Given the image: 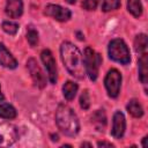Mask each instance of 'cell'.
<instances>
[{
  "label": "cell",
  "mask_w": 148,
  "mask_h": 148,
  "mask_svg": "<svg viewBox=\"0 0 148 148\" xmlns=\"http://www.w3.org/2000/svg\"><path fill=\"white\" fill-rule=\"evenodd\" d=\"M27 67H28V69L30 72V75L34 80V83L40 89L44 88L45 84H46V77H45L43 71L40 69L39 65L37 64V61L34 58H30L27 61Z\"/></svg>",
  "instance_id": "cell-7"
},
{
  "label": "cell",
  "mask_w": 148,
  "mask_h": 148,
  "mask_svg": "<svg viewBox=\"0 0 148 148\" xmlns=\"http://www.w3.org/2000/svg\"><path fill=\"white\" fill-rule=\"evenodd\" d=\"M66 1H67L68 3H75V1H76V0H66Z\"/></svg>",
  "instance_id": "cell-31"
},
{
  "label": "cell",
  "mask_w": 148,
  "mask_h": 148,
  "mask_svg": "<svg viewBox=\"0 0 148 148\" xmlns=\"http://www.w3.org/2000/svg\"><path fill=\"white\" fill-rule=\"evenodd\" d=\"M44 13H45V15L51 16L54 20L60 21V22H64V21L69 20L71 18V15H72V13H71L69 9L64 8L61 6H58V5H47L45 7Z\"/></svg>",
  "instance_id": "cell-9"
},
{
  "label": "cell",
  "mask_w": 148,
  "mask_h": 148,
  "mask_svg": "<svg viewBox=\"0 0 148 148\" xmlns=\"http://www.w3.org/2000/svg\"><path fill=\"white\" fill-rule=\"evenodd\" d=\"M3 101V95L1 94V90H0V102H2Z\"/></svg>",
  "instance_id": "cell-30"
},
{
  "label": "cell",
  "mask_w": 148,
  "mask_h": 148,
  "mask_svg": "<svg viewBox=\"0 0 148 148\" xmlns=\"http://www.w3.org/2000/svg\"><path fill=\"white\" fill-rule=\"evenodd\" d=\"M76 91H77V84L72 82V81H67L62 86V92H64V96L67 101H72L75 97Z\"/></svg>",
  "instance_id": "cell-15"
},
{
  "label": "cell",
  "mask_w": 148,
  "mask_h": 148,
  "mask_svg": "<svg viewBox=\"0 0 148 148\" xmlns=\"http://www.w3.org/2000/svg\"><path fill=\"white\" fill-rule=\"evenodd\" d=\"M126 108H127L128 113L132 114V116L135 117V118H140V117H142V114H143V109H142L141 104H140L136 99H131V101L128 102V104H127Z\"/></svg>",
  "instance_id": "cell-16"
},
{
  "label": "cell",
  "mask_w": 148,
  "mask_h": 148,
  "mask_svg": "<svg viewBox=\"0 0 148 148\" xmlns=\"http://www.w3.org/2000/svg\"><path fill=\"white\" fill-rule=\"evenodd\" d=\"M2 29H3L5 32H7L9 35H15L17 32V30H18V25L16 23H14V22L6 21V22L2 23Z\"/></svg>",
  "instance_id": "cell-22"
},
{
  "label": "cell",
  "mask_w": 148,
  "mask_h": 148,
  "mask_svg": "<svg viewBox=\"0 0 148 148\" xmlns=\"http://www.w3.org/2000/svg\"><path fill=\"white\" fill-rule=\"evenodd\" d=\"M97 3H98V0H84L82 3V7L86 10H94L97 7Z\"/></svg>",
  "instance_id": "cell-24"
},
{
  "label": "cell",
  "mask_w": 148,
  "mask_h": 148,
  "mask_svg": "<svg viewBox=\"0 0 148 148\" xmlns=\"http://www.w3.org/2000/svg\"><path fill=\"white\" fill-rule=\"evenodd\" d=\"M76 35H77V36H79V37H77V38H79V39H80V40H83V39H84V37H83V36H82V35H81V32H77V34H76Z\"/></svg>",
  "instance_id": "cell-27"
},
{
  "label": "cell",
  "mask_w": 148,
  "mask_h": 148,
  "mask_svg": "<svg viewBox=\"0 0 148 148\" xmlns=\"http://www.w3.org/2000/svg\"><path fill=\"white\" fill-rule=\"evenodd\" d=\"M109 57L123 65H127L131 61L130 50L123 39H113L109 44Z\"/></svg>",
  "instance_id": "cell-3"
},
{
  "label": "cell",
  "mask_w": 148,
  "mask_h": 148,
  "mask_svg": "<svg viewBox=\"0 0 148 148\" xmlns=\"http://www.w3.org/2000/svg\"><path fill=\"white\" fill-rule=\"evenodd\" d=\"M127 9L135 17H139L142 14V6L140 0H127Z\"/></svg>",
  "instance_id": "cell-19"
},
{
  "label": "cell",
  "mask_w": 148,
  "mask_h": 148,
  "mask_svg": "<svg viewBox=\"0 0 148 148\" xmlns=\"http://www.w3.org/2000/svg\"><path fill=\"white\" fill-rule=\"evenodd\" d=\"M125 127H126L125 117L120 111H117L113 116V124H112V131H111L112 136L116 139H120L124 135Z\"/></svg>",
  "instance_id": "cell-10"
},
{
  "label": "cell",
  "mask_w": 148,
  "mask_h": 148,
  "mask_svg": "<svg viewBox=\"0 0 148 148\" xmlns=\"http://www.w3.org/2000/svg\"><path fill=\"white\" fill-rule=\"evenodd\" d=\"M104 83H105V88L108 90L109 96L116 98L119 95V89H120V83H121V74L114 68L110 69L105 76Z\"/></svg>",
  "instance_id": "cell-5"
},
{
  "label": "cell",
  "mask_w": 148,
  "mask_h": 148,
  "mask_svg": "<svg viewBox=\"0 0 148 148\" xmlns=\"http://www.w3.org/2000/svg\"><path fill=\"white\" fill-rule=\"evenodd\" d=\"M83 64H84L86 73L88 74L89 79L91 81H95L97 79V75H98L99 65L102 64V57H101V54L96 53L91 47H86Z\"/></svg>",
  "instance_id": "cell-4"
},
{
  "label": "cell",
  "mask_w": 148,
  "mask_h": 148,
  "mask_svg": "<svg viewBox=\"0 0 148 148\" xmlns=\"http://www.w3.org/2000/svg\"><path fill=\"white\" fill-rule=\"evenodd\" d=\"M148 46V40H147V36L145 34H140L135 37L134 40V50L139 53H145Z\"/></svg>",
  "instance_id": "cell-17"
},
{
  "label": "cell",
  "mask_w": 148,
  "mask_h": 148,
  "mask_svg": "<svg viewBox=\"0 0 148 148\" xmlns=\"http://www.w3.org/2000/svg\"><path fill=\"white\" fill-rule=\"evenodd\" d=\"M51 138H52V141H58L59 140V138H58L57 134H51Z\"/></svg>",
  "instance_id": "cell-26"
},
{
  "label": "cell",
  "mask_w": 148,
  "mask_h": 148,
  "mask_svg": "<svg viewBox=\"0 0 148 148\" xmlns=\"http://www.w3.org/2000/svg\"><path fill=\"white\" fill-rule=\"evenodd\" d=\"M138 64H139V77H140V81L143 84H146L147 80H148V54L146 52L141 53Z\"/></svg>",
  "instance_id": "cell-13"
},
{
  "label": "cell",
  "mask_w": 148,
  "mask_h": 148,
  "mask_svg": "<svg viewBox=\"0 0 148 148\" xmlns=\"http://www.w3.org/2000/svg\"><path fill=\"white\" fill-rule=\"evenodd\" d=\"M91 123L96 127L97 131L103 132L106 125V117L103 110H97L92 116H91Z\"/></svg>",
  "instance_id": "cell-14"
},
{
  "label": "cell",
  "mask_w": 148,
  "mask_h": 148,
  "mask_svg": "<svg viewBox=\"0 0 148 148\" xmlns=\"http://www.w3.org/2000/svg\"><path fill=\"white\" fill-rule=\"evenodd\" d=\"M119 7H120V0H103L102 10L110 12V10H114Z\"/></svg>",
  "instance_id": "cell-20"
},
{
  "label": "cell",
  "mask_w": 148,
  "mask_h": 148,
  "mask_svg": "<svg viewBox=\"0 0 148 148\" xmlns=\"http://www.w3.org/2000/svg\"><path fill=\"white\" fill-rule=\"evenodd\" d=\"M0 64L3 67L7 68H16L17 66V61L16 59L10 54V52L5 47V45L2 43H0Z\"/></svg>",
  "instance_id": "cell-12"
},
{
  "label": "cell",
  "mask_w": 148,
  "mask_h": 148,
  "mask_svg": "<svg viewBox=\"0 0 148 148\" xmlns=\"http://www.w3.org/2000/svg\"><path fill=\"white\" fill-rule=\"evenodd\" d=\"M81 146H82V147H84V146H87V147H91V145H90V143H88V142H83Z\"/></svg>",
  "instance_id": "cell-28"
},
{
  "label": "cell",
  "mask_w": 148,
  "mask_h": 148,
  "mask_svg": "<svg viewBox=\"0 0 148 148\" xmlns=\"http://www.w3.org/2000/svg\"><path fill=\"white\" fill-rule=\"evenodd\" d=\"M40 58L42 61L47 71V75H49V80L51 83H56L57 82V66H56V61L54 58L51 53L50 50H43L40 53Z\"/></svg>",
  "instance_id": "cell-8"
},
{
  "label": "cell",
  "mask_w": 148,
  "mask_h": 148,
  "mask_svg": "<svg viewBox=\"0 0 148 148\" xmlns=\"http://www.w3.org/2000/svg\"><path fill=\"white\" fill-rule=\"evenodd\" d=\"M5 12L7 16L12 18L20 17L23 13V2L22 0H6Z\"/></svg>",
  "instance_id": "cell-11"
},
{
  "label": "cell",
  "mask_w": 148,
  "mask_h": 148,
  "mask_svg": "<svg viewBox=\"0 0 148 148\" xmlns=\"http://www.w3.org/2000/svg\"><path fill=\"white\" fill-rule=\"evenodd\" d=\"M146 138H147V136H145L143 140H142V146H143V147H146Z\"/></svg>",
  "instance_id": "cell-29"
},
{
  "label": "cell",
  "mask_w": 148,
  "mask_h": 148,
  "mask_svg": "<svg viewBox=\"0 0 148 148\" xmlns=\"http://www.w3.org/2000/svg\"><path fill=\"white\" fill-rule=\"evenodd\" d=\"M27 39H28L30 46H36L38 43V32L35 29L29 28L27 31Z\"/></svg>",
  "instance_id": "cell-21"
},
{
  "label": "cell",
  "mask_w": 148,
  "mask_h": 148,
  "mask_svg": "<svg viewBox=\"0 0 148 148\" xmlns=\"http://www.w3.org/2000/svg\"><path fill=\"white\" fill-rule=\"evenodd\" d=\"M17 130L14 125L8 123L0 124V147L12 146L17 140Z\"/></svg>",
  "instance_id": "cell-6"
},
{
  "label": "cell",
  "mask_w": 148,
  "mask_h": 148,
  "mask_svg": "<svg viewBox=\"0 0 148 148\" xmlns=\"http://www.w3.org/2000/svg\"><path fill=\"white\" fill-rule=\"evenodd\" d=\"M98 147H113V145L111 142H106V141H99L97 143Z\"/></svg>",
  "instance_id": "cell-25"
},
{
  "label": "cell",
  "mask_w": 148,
  "mask_h": 148,
  "mask_svg": "<svg viewBox=\"0 0 148 148\" xmlns=\"http://www.w3.org/2000/svg\"><path fill=\"white\" fill-rule=\"evenodd\" d=\"M56 123L59 130L68 136H74L79 133L80 125L77 117L73 109L66 104H60L58 106L56 111Z\"/></svg>",
  "instance_id": "cell-2"
},
{
  "label": "cell",
  "mask_w": 148,
  "mask_h": 148,
  "mask_svg": "<svg viewBox=\"0 0 148 148\" xmlns=\"http://www.w3.org/2000/svg\"><path fill=\"white\" fill-rule=\"evenodd\" d=\"M80 105H81V108L84 109V110L89 109V106H90V97H89L88 90H83V92L81 94V97H80Z\"/></svg>",
  "instance_id": "cell-23"
},
{
  "label": "cell",
  "mask_w": 148,
  "mask_h": 148,
  "mask_svg": "<svg viewBox=\"0 0 148 148\" xmlns=\"http://www.w3.org/2000/svg\"><path fill=\"white\" fill-rule=\"evenodd\" d=\"M60 54L62 62L71 75L83 79L84 77V64L83 58L79 49L69 42H64L60 46Z\"/></svg>",
  "instance_id": "cell-1"
},
{
  "label": "cell",
  "mask_w": 148,
  "mask_h": 148,
  "mask_svg": "<svg viewBox=\"0 0 148 148\" xmlns=\"http://www.w3.org/2000/svg\"><path fill=\"white\" fill-rule=\"evenodd\" d=\"M0 117L3 119H13L16 117V110L7 103L0 104Z\"/></svg>",
  "instance_id": "cell-18"
}]
</instances>
